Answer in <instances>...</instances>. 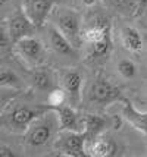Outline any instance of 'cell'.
I'll return each mask as SVG.
<instances>
[{"label": "cell", "instance_id": "5", "mask_svg": "<svg viewBox=\"0 0 147 157\" xmlns=\"http://www.w3.org/2000/svg\"><path fill=\"white\" fill-rule=\"evenodd\" d=\"M88 98L91 103L97 104H110L121 98V90L115 87L112 82L106 78L99 76L97 79L91 84L90 91H88Z\"/></svg>", "mask_w": 147, "mask_h": 157}, {"label": "cell", "instance_id": "2", "mask_svg": "<svg viewBox=\"0 0 147 157\" xmlns=\"http://www.w3.org/2000/svg\"><path fill=\"white\" fill-rule=\"evenodd\" d=\"M53 110V109H52ZM55 113H52L49 110V115H41L40 117H37L34 122L31 123L27 132H25V141L31 147H41L44 144H47L52 140L55 129L60 128L59 126V119Z\"/></svg>", "mask_w": 147, "mask_h": 157}, {"label": "cell", "instance_id": "11", "mask_svg": "<svg viewBox=\"0 0 147 157\" xmlns=\"http://www.w3.org/2000/svg\"><path fill=\"white\" fill-rule=\"evenodd\" d=\"M107 34H110L109 19L105 18V16H96L94 22L84 28L81 37H83L84 41L90 43V44H94V43L100 41L102 38H105Z\"/></svg>", "mask_w": 147, "mask_h": 157}, {"label": "cell", "instance_id": "8", "mask_svg": "<svg viewBox=\"0 0 147 157\" xmlns=\"http://www.w3.org/2000/svg\"><path fill=\"white\" fill-rule=\"evenodd\" d=\"M47 37H49V44L52 50L60 56H71L77 57L75 46L71 43L66 35L56 27V25H47Z\"/></svg>", "mask_w": 147, "mask_h": 157}, {"label": "cell", "instance_id": "12", "mask_svg": "<svg viewBox=\"0 0 147 157\" xmlns=\"http://www.w3.org/2000/svg\"><path fill=\"white\" fill-rule=\"evenodd\" d=\"M63 88L74 104H77L81 98V87H83V75L78 71H66L62 76Z\"/></svg>", "mask_w": 147, "mask_h": 157}, {"label": "cell", "instance_id": "21", "mask_svg": "<svg viewBox=\"0 0 147 157\" xmlns=\"http://www.w3.org/2000/svg\"><path fill=\"white\" fill-rule=\"evenodd\" d=\"M112 50V38H110V34H107L105 38H102L100 41L94 43L93 44V55L96 57H103V56H107Z\"/></svg>", "mask_w": 147, "mask_h": 157}, {"label": "cell", "instance_id": "13", "mask_svg": "<svg viewBox=\"0 0 147 157\" xmlns=\"http://www.w3.org/2000/svg\"><path fill=\"white\" fill-rule=\"evenodd\" d=\"M122 117L128 123H131L137 131L143 132L147 137V112H140L133 106V103L124 101L122 106Z\"/></svg>", "mask_w": 147, "mask_h": 157}, {"label": "cell", "instance_id": "6", "mask_svg": "<svg viewBox=\"0 0 147 157\" xmlns=\"http://www.w3.org/2000/svg\"><path fill=\"white\" fill-rule=\"evenodd\" d=\"M6 25H7L9 34L12 37V41H14V43L22 40V38H25V37L33 35L35 31V28H37L34 24H33V21L27 16V13L24 12V9L15 10L14 13L6 19Z\"/></svg>", "mask_w": 147, "mask_h": 157}, {"label": "cell", "instance_id": "18", "mask_svg": "<svg viewBox=\"0 0 147 157\" xmlns=\"http://www.w3.org/2000/svg\"><path fill=\"white\" fill-rule=\"evenodd\" d=\"M0 87L2 88H12V90H19L22 87V81L19 76L15 74L14 71L9 68H2L0 71Z\"/></svg>", "mask_w": 147, "mask_h": 157}, {"label": "cell", "instance_id": "4", "mask_svg": "<svg viewBox=\"0 0 147 157\" xmlns=\"http://www.w3.org/2000/svg\"><path fill=\"white\" fill-rule=\"evenodd\" d=\"M87 141L84 132H77V131H62L60 135L57 137L55 147L65 156L79 157L84 156L85 148L84 144Z\"/></svg>", "mask_w": 147, "mask_h": 157}, {"label": "cell", "instance_id": "23", "mask_svg": "<svg viewBox=\"0 0 147 157\" xmlns=\"http://www.w3.org/2000/svg\"><path fill=\"white\" fill-rule=\"evenodd\" d=\"M0 156L2 157H16V154L14 153V150H12L10 147L2 144V145H0Z\"/></svg>", "mask_w": 147, "mask_h": 157}, {"label": "cell", "instance_id": "16", "mask_svg": "<svg viewBox=\"0 0 147 157\" xmlns=\"http://www.w3.org/2000/svg\"><path fill=\"white\" fill-rule=\"evenodd\" d=\"M29 81L33 84V87L37 88L38 91H50L56 87L52 72L46 71V69H37L34 72H31Z\"/></svg>", "mask_w": 147, "mask_h": 157}, {"label": "cell", "instance_id": "15", "mask_svg": "<svg viewBox=\"0 0 147 157\" xmlns=\"http://www.w3.org/2000/svg\"><path fill=\"white\" fill-rule=\"evenodd\" d=\"M121 41L124 47L130 52L138 53L143 48V35L134 27H122L121 28Z\"/></svg>", "mask_w": 147, "mask_h": 157}, {"label": "cell", "instance_id": "3", "mask_svg": "<svg viewBox=\"0 0 147 157\" xmlns=\"http://www.w3.org/2000/svg\"><path fill=\"white\" fill-rule=\"evenodd\" d=\"M56 27L66 35V38L78 47L83 40L81 37V15L69 7H60L56 12Z\"/></svg>", "mask_w": 147, "mask_h": 157}, {"label": "cell", "instance_id": "17", "mask_svg": "<svg viewBox=\"0 0 147 157\" xmlns=\"http://www.w3.org/2000/svg\"><path fill=\"white\" fill-rule=\"evenodd\" d=\"M106 119L97 115H85L84 116V134L87 137V141L94 140L96 137L100 135V132L105 129Z\"/></svg>", "mask_w": 147, "mask_h": 157}, {"label": "cell", "instance_id": "20", "mask_svg": "<svg viewBox=\"0 0 147 157\" xmlns=\"http://www.w3.org/2000/svg\"><path fill=\"white\" fill-rule=\"evenodd\" d=\"M66 97H68V94H66L65 88L55 87L53 90H50L49 91V96H47V103H49V104H47V106H50L52 109L55 110L56 107L62 106L63 103H65Z\"/></svg>", "mask_w": 147, "mask_h": 157}, {"label": "cell", "instance_id": "25", "mask_svg": "<svg viewBox=\"0 0 147 157\" xmlns=\"http://www.w3.org/2000/svg\"><path fill=\"white\" fill-rule=\"evenodd\" d=\"M135 3H137V9H138V12L143 10L147 5V0H135Z\"/></svg>", "mask_w": 147, "mask_h": 157}, {"label": "cell", "instance_id": "26", "mask_svg": "<svg viewBox=\"0 0 147 157\" xmlns=\"http://www.w3.org/2000/svg\"><path fill=\"white\" fill-rule=\"evenodd\" d=\"M7 2H10V0H0V3H2V5H6Z\"/></svg>", "mask_w": 147, "mask_h": 157}, {"label": "cell", "instance_id": "24", "mask_svg": "<svg viewBox=\"0 0 147 157\" xmlns=\"http://www.w3.org/2000/svg\"><path fill=\"white\" fill-rule=\"evenodd\" d=\"M99 3V0H81V5L85 7H93Z\"/></svg>", "mask_w": 147, "mask_h": 157}, {"label": "cell", "instance_id": "1", "mask_svg": "<svg viewBox=\"0 0 147 157\" xmlns=\"http://www.w3.org/2000/svg\"><path fill=\"white\" fill-rule=\"evenodd\" d=\"M52 110L50 106H28V104H15L3 116V125L14 132H27L31 123L37 117Z\"/></svg>", "mask_w": 147, "mask_h": 157}, {"label": "cell", "instance_id": "7", "mask_svg": "<svg viewBox=\"0 0 147 157\" xmlns=\"http://www.w3.org/2000/svg\"><path fill=\"white\" fill-rule=\"evenodd\" d=\"M56 2L57 0H24L22 9L35 27L41 28L46 25V21L50 12L53 10Z\"/></svg>", "mask_w": 147, "mask_h": 157}, {"label": "cell", "instance_id": "10", "mask_svg": "<svg viewBox=\"0 0 147 157\" xmlns=\"http://www.w3.org/2000/svg\"><path fill=\"white\" fill-rule=\"evenodd\" d=\"M59 119V126L62 131H77V132H84V117H79L75 110L69 106H59L55 109Z\"/></svg>", "mask_w": 147, "mask_h": 157}, {"label": "cell", "instance_id": "14", "mask_svg": "<svg viewBox=\"0 0 147 157\" xmlns=\"http://www.w3.org/2000/svg\"><path fill=\"white\" fill-rule=\"evenodd\" d=\"M90 147H88V154L94 157H109L113 156L118 147L113 140L106 137H96L94 140H90Z\"/></svg>", "mask_w": 147, "mask_h": 157}, {"label": "cell", "instance_id": "19", "mask_svg": "<svg viewBox=\"0 0 147 157\" xmlns=\"http://www.w3.org/2000/svg\"><path fill=\"white\" fill-rule=\"evenodd\" d=\"M116 69H118L119 75L122 78H125V79H133L138 74L137 65L133 60H130V59H121L118 62V65H116Z\"/></svg>", "mask_w": 147, "mask_h": 157}, {"label": "cell", "instance_id": "9", "mask_svg": "<svg viewBox=\"0 0 147 157\" xmlns=\"http://www.w3.org/2000/svg\"><path fill=\"white\" fill-rule=\"evenodd\" d=\"M16 50L18 53L29 63H38L41 62L43 56H44V46L38 38H35L33 35L25 37L22 40L16 41Z\"/></svg>", "mask_w": 147, "mask_h": 157}, {"label": "cell", "instance_id": "22", "mask_svg": "<svg viewBox=\"0 0 147 157\" xmlns=\"http://www.w3.org/2000/svg\"><path fill=\"white\" fill-rule=\"evenodd\" d=\"M12 43H14V41H12V37H10V34H9L6 21H3L2 28H0V47H2V50H7Z\"/></svg>", "mask_w": 147, "mask_h": 157}]
</instances>
